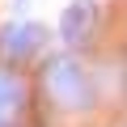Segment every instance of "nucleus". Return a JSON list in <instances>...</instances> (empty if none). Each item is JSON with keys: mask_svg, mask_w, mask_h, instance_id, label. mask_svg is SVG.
I'll return each instance as SVG.
<instances>
[{"mask_svg": "<svg viewBox=\"0 0 127 127\" xmlns=\"http://www.w3.org/2000/svg\"><path fill=\"white\" fill-rule=\"evenodd\" d=\"M97 21H102L97 0H68V4L59 9L55 34L64 38V47H85V42L97 34Z\"/></svg>", "mask_w": 127, "mask_h": 127, "instance_id": "2", "label": "nucleus"}, {"mask_svg": "<svg viewBox=\"0 0 127 127\" xmlns=\"http://www.w3.org/2000/svg\"><path fill=\"white\" fill-rule=\"evenodd\" d=\"M47 42H51V30L38 26V21H26V17H17V21H9L4 30H0V51H4L9 59H17V64L42 55Z\"/></svg>", "mask_w": 127, "mask_h": 127, "instance_id": "3", "label": "nucleus"}, {"mask_svg": "<svg viewBox=\"0 0 127 127\" xmlns=\"http://www.w3.org/2000/svg\"><path fill=\"white\" fill-rule=\"evenodd\" d=\"M26 106V89H21V76H13L9 68H0V127H13L17 114Z\"/></svg>", "mask_w": 127, "mask_h": 127, "instance_id": "4", "label": "nucleus"}, {"mask_svg": "<svg viewBox=\"0 0 127 127\" xmlns=\"http://www.w3.org/2000/svg\"><path fill=\"white\" fill-rule=\"evenodd\" d=\"M42 81H47V93L68 106V110H89L97 89H93V72L72 55V51H55L42 59Z\"/></svg>", "mask_w": 127, "mask_h": 127, "instance_id": "1", "label": "nucleus"}]
</instances>
